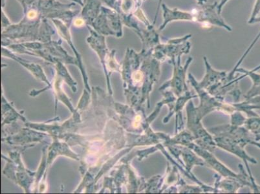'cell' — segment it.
<instances>
[{"label": "cell", "instance_id": "cell-12", "mask_svg": "<svg viewBox=\"0 0 260 194\" xmlns=\"http://www.w3.org/2000/svg\"><path fill=\"white\" fill-rule=\"evenodd\" d=\"M71 1L75 2V3L80 5L81 6H84V0H71Z\"/></svg>", "mask_w": 260, "mask_h": 194}, {"label": "cell", "instance_id": "cell-1", "mask_svg": "<svg viewBox=\"0 0 260 194\" xmlns=\"http://www.w3.org/2000/svg\"><path fill=\"white\" fill-rule=\"evenodd\" d=\"M75 4H61L57 0H40L38 6L41 11L42 17L46 19H58L70 27L79 11H72Z\"/></svg>", "mask_w": 260, "mask_h": 194}, {"label": "cell", "instance_id": "cell-4", "mask_svg": "<svg viewBox=\"0 0 260 194\" xmlns=\"http://www.w3.org/2000/svg\"><path fill=\"white\" fill-rule=\"evenodd\" d=\"M101 1L102 0H84L81 17L86 22V25H91L93 21L100 15Z\"/></svg>", "mask_w": 260, "mask_h": 194}, {"label": "cell", "instance_id": "cell-2", "mask_svg": "<svg viewBox=\"0 0 260 194\" xmlns=\"http://www.w3.org/2000/svg\"><path fill=\"white\" fill-rule=\"evenodd\" d=\"M191 37V35H186L178 39H170L166 44L160 43L153 49L152 55L158 61H163L167 58H170L174 62L177 57L189 53L191 44L188 40Z\"/></svg>", "mask_w": 260, "mask_h": 194}, {"label": "cell", "instance_id": "cell-10", "mask_svg": "<svg viewBox=\"0 0 260 194\" xmlns=\"http://www.w3.org/2000/svg\"><path fill=\"white\" fill-rule=\"evenodd\" d=\"M229 1V0H220L219 3L217 5V11H218V13L220 14V15L222 12V9H223V7L225 6V4L228 3Z\"/></svg>", "mask_w": 260, "mask_h": 194}, {"label": "cell", "instance_id": "cell-14", "mask_svg": "<svg viewBox=\"0 0 260 194\" xmlns=\"http://www.w3.org/2000/svg\"><path fill=\"white\" fill-rule=\"evenodd\" d=\"M5 2H6V0H2V8L5 6Z\"/></svg>", "mask_w": 260, "mask_h": 194}, {"label": "cell", "instance_id": "cell-5", "mask_svg": "<svg viewBox=\"0 0 260 194\" xmlns=\"http://www.w3.org/2000/svg\"><path fill=\"white\" fill-rule=\"evenodd\" d=\"M237 71H240L243 73H247V75H249L251 79L253 80V82H254V86H253L252 88L250 91L248 93V96L250 97L256 96L257 95H259L260 94V74H257V73L253 72V71H250V72H248V71H246L243 70V69H240V70H237Z\"/></svg>", "mask_w": 260, "mask_h": 194}, {"label": "cell", "instance_id": "cell-7", "mask_svg": "<svg viewBox=\"0 0 260 194\" xmlns=\"http://www.w3.org/2000/svg\"><path fill=\"white\" fill-rule=\"evenodd\" d=\"M260 12V0H256V3L254 4V9H253L252 13L251 14V16H250V18L249 20V24L250 22H252L254 19L256 18L258 15V14Z\"/></svg>", "mask_w": 260, "mask_h": 194}, {"label": "cell", "instance_id": "cell-8", "mask_svg": "<svg viewBox=\"0 0 260 194\" xmlns=\"http://www.w3.org/2000/svg\"><path fill=\"white\" fill-rule=\"evenodd\" d=\"M11 25L10 21H9L8 16L5 14L3 9L2 11V31L8 28L9 26Z\"/></svg>", "mask_w": 260, "mask_h": 194}, {"label": "cell", "instance_id": "cell-6", "mask_svg": "<svg viewBox=\"0 0 260 194\" xmlns=\"http://www.w3.org/2000/svg\"><path fill=\"white\" fill-rule=\"evenodd\" d=\"M22 5L23 12L27 10L28 9L31 8L35 5L37 4L40 0H17Z\"/></svg>", "mask_w": 260, "mask_h": 194}, {"label": "cell", "instance_id": "cell-3", "mask_svg": "<svg viewBox=\"0 0 260 194\" xmlns=\"http://www.w3.org/2000/svg\"><path fill=\"white\" fill-rule=\"evenodd\" d=\"M218 2H215L210 5H202L197 8L191 11V22L205 23V24L215 25L223 28L228 31L233 30L230 25L226 24L224 19L217 11Z\"/></svg>", "mask_w": 260, "mask_h": 194}, {"label": "cell", "instance_id": "cell-9", "mask_svg": "<svg viewBox=\"0 0 260 194\" xmlns=\"http://www.w3.org/2000/svg\"><path fill=\"white\" fill-rule=\"evenodd\" d=\"M73 25L77 27H83L84 25H86V22L83 18H76L74 19L73 21Z\"/></svg>", "mask_w": 260, "mask_h": 194}, {"label": "cell", "instance_id": "cell-11", "mask_svg": "<svg viewBox=\"0 0 260 194\" xmlns=\"http://www.w3.org/2000/svg\"><path fill=\"white\" fill-rule=\"evenodd\" d=\"M250 103L254 104L255 106H257V108H260V94L255 97L254 99H252L250 100Z\"/></svg>", "mask_w": 260, "mask_h": 194}, {"label": "cell", "instance_id": "cell-13", "mask_svg": "<svg viewBox=\"0 0 260 194\" xmlns=\"http://www.w3.org/2000/svg\"><path fill=\"white\" fill-rule=\"evenodd\" d=\"M208 0H197L198 4L200 6H202V5H204L207 3Z\"/></svg>", "mask_w": 260, "mask_h": 194}]
</instances>
